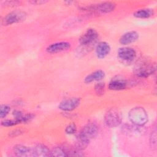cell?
Returning <instances> with one entry per match:
<instances>
[{"mask_svg":"<svg viewBox=\"0 0 157 157\" xmlns=\"http://www.w3.org/2000/svg\"><path fill=\"white\" fill-rule=\"evenodd\" d=\"M97 133L98 127L93 123H88L83 127L78 135V148L82 149L96 136Z\"/></svg>","mask_w":157,"mask_h":157,"instance_id":"1","label":"cell"},{"mask_svg":"<svg viewBox=\"0 0 157 157\" xmlns=\"http://www.w3.org/2000/svg\"><path fill=\"white\" fill-rule=\"evenodd\" d=\"M130 121L136 126H142L148 121V114L141 107H136L130 110L128 114Z\"/></svg>","mask_w":157,"mask_h":157,"instance_id":"2","label":"cell"},{"mask_svg":"<svg viewBox=\"0 0 157 157\" xmlns=\"http://www.w3.org/2000/svg\"><path fill=\"white\" fill-rule=\"evenodd\" d=\"M156 71L155 63L150 61H142L135 67V73L139 77H147Z\"/></svg>","mask_w":157,"mask_h":157,"instance_id":"3","label":"cell"},{"mask_svg":"<svg viewBox=\"0 0 157 157\" xmlns=\"http://www.w3.org/2000/svg\"><path fill=\"white\" fill-rule=\"evenodd\" d=\"M104 121L105 124L111 128L118 126L121 122L120 112L115 108L109 109L105 114Z\"/></svg>","mask_w":157,"mask_h":157,"instance_id":"4","label":"cell"},{"mask_svg":"<svg viewBox=\"0 0 157 157\" xmlns=\"http://www.w3.org/2000/svg\"><path fill=\"white\" fill-rule=\"evenodd\" d=\"M26 13L22 10H15L6 15L2 20L3 25H9L21 22L26 19Z\"/></svg>","mask_w":157,"mask_h":157,"instance_id":"5","label":"cell"},{"mask_svg":"<svg viewBox=\"0 0 157 157\" xmlns=\"http://www.w3.org/2000/svg\"><path fill=\"white\" fill-rule=\"evenodd\" d=\"M118 56L123 62L131 63L136 58V52L132 48L123 47L118 50Z\"/></svg>","mask_w":157,"mask_h":157,"instance_id":"6","label":"cell"},{"mask_svg":"<svg viewBox=\"0 0 157 157\" xmlns=\"http://www.w3.org/2000/svg\"><path fill=\"white\" fill-rule=\"evenodd\" d=\"M115 8V4L112 2H103L98 4H93L86 7V10L97 11L100 13H109L113 11Z\"/></svg>","mask_w":157,"mask_h":157,"instance_id":"7","label":"cell"},{"mask_svg":"<svg viewBox=\"0 0 157 157\" xmlns=\"http://www.w3.org/2000/svg\"><path fill=\"white\" fill-rule=\"evenodd\" d=\"M98 36V33L94 29L89 28L80 36L79 42L82 45H88L96 40Z\"/></svg>","mask_w":157,"mask_h":157,"instance_id":"8","label":"cell"},{"mask_svg":"<svg viewBox=\"0 0 157 157\" xmlns=\"http://www.w3.org/2000/svg\"><path fill=\"white\" fill-rule=\"evenodd\" d=\"M80 102L78 98H72L61 101L58 105V108L63 111H71L77 107Z\"/></svg>","mask_w":157,"mask_h":157,"instance_id":"9","label":"cell"},{"mask_svg":"<svg viewBox=\"0 0 157 157\" xmlns=\"http://www.w3.org/2000/svg\"><path fill=\"white\" fill-rule=\"evenodd\" d=\"M71 47V44L68 42H58L48 45L46 50L50 53H56L68 50Z\"/></svg>","mask_w":157,"mask_h":157,"instance_id":"10","label":"cell"},{"mask_svg":"<svg viewBox=\"0 0 157 157\" xmlns=\"http://www.w3.org/2000/svg\"><path fill=\"white\" fill-rule=\"evenodd\" d=\"M110 47L106 42H99L96 47V54L98 58H104L110 52Z\"/></svg>","mask_w":157,"mask_h":157,"instance_id":"11","label":"cell"},{"mask_svg":"<svg viewBox=\"0 0 157 157\" xmlns=\"http://www.w3.org/2000/svg\"><path fill=\"white\" fill-rule=\"evenodd\" d=\"M138 38L139 34L136 31H128L121 36L120 39V42L123 45H127L135 42Z\"/></svg>","mask_w":157,"mask_h":157,"instance_id":"12","label":"cell"},{"mask_svg":"<svg viewBox=\"0 0 157 157\" xmlns=\"http://www.w3.org/2000/svg\"><path fill=\"white\" fill-rule=\"evenodd\" d=\"M32 150V156L36 157H45L50 156V151L45 145L38 144L34 147Z\"/></svg>","mask_w":157,"mask_h":157,"instance_id":"13","label":"cell"},{"mask_svg":"<svg viewBox=\"0 0 157 157\" xmlns=\"http://www.w3.org/2000/svg\"><path fill=\"white\" fill-rule=\"evenodd\" d=\"M14 154L17 156L27 157L32 156V150L28 147L23 145H17L13 148Z\"/></svg>","mask_w":157,"mask_h":157,"instance_id":"14","label":"cell"},{"mask_svg":"<svg viewBox=\"0 0 157 157\" xmlns=\"http://www.w3.org/2000/svg\"><path fill=\"white\" fill-rule=\"evenodd\" d=\"M105 77V73L102 70L96 71L88 75L85 78V82L86 83H90L94 81H99Z\"/></svg>","mask_w":157,"mask_h":157,"instance_id":"15","label":"cell"},{"mask_svg":"<svg viewBox=\"0 0 157 157\" xmlns=\"http://www.w3.org/2000/svg\"><path fill=\"white\" fill-rule=\"evenodd\" d=\"M126 82L123 79H113L109 84V88L111 90H121L126 87Z\"/></svg>","mask_w":157,"mask_h":157,"instance_id":"16","label":"cell"},{"mask_svg":"<svg viewBox=\"0 0 157 157\" xmlns=\"http://www.w3.org/2000/svg\"><path fill=\"white\" fill-rule=\"evenodd\" d=\"M153 12L151 9H143L136 11L134 13V16L137 18H146L153 15Z\"/></svg>","mask_w":157,"mask_h":157,"instance_id":"17","label":"cell"},{"mask_svg":"<svg viewBox=\"0 0 157 157\" xmlns=\"http://www.w3.org/2000/svg\"><path fill=\"white\" fill-rule=\"evenodd\" d=\"M52 156H67V151L61 147H55L50 151Z\"/></svg>","mask_w":157,"mask_h":157,"instance_id":"18","label":"cell"},{"mask_svg":"<svg viewBox=\"0 0 157 157\" xmlns=\"http://www.w3.org/2000/svg\"><path fill=\"white\" fill-rule=\"evenodd\" d=\"M95 93L98 95H102L105 91V84L103 82H98L94 86Z\"/></svg>","mask_w":157,"mask_h":157,"instance_id":"19","label":"cell"},{"mask_svg":"<svg viewBox=\"0 0 157 157\" xmlns=\"http://www.w3.org/2000/svg\"><path fill=\"white\" fill-rule=\"evenodd\" d=\"M10 110V108L9 105H5V104L1 105L0 108V117L1 118H4L9 113Z\"/></svg>","mask_w":157,"mask_h":157,"instance_id":"20","label":"cell"},{"mask_svg":"<svg viewBox=\"0 0 157 157\" xmlns=\"http://www.w3.org/2000/svg\"><path fill=\"white\" fill-rule=\"evenodd\" d=\"M19 121L16 118L13 120H5L2 121L1 124L4 126H12L13 125H16L17 124H19Z\"/></svg>","mask_w":157,"mask_h":157,"instance_id":"21","label":"cell"},{"mask_svg":"<svg viewBox=\"0 0 157 157\" xmlns=\"http://www.w3.org/2000/svg\"><path fill=\"white\" fill-rule=\"evenodd\" d=\"M77 131V127L74 123H72L66 126L65 129V131L67 134H74Z\"/></svg>","mask_w":157,"mask_h":157,"instance_id":"22","label":"cell"},{"mask_svg":"<svg viewBox=\"0 0 157 157\" xmlns=\"http://www.w3.org/2000/svg\"><path fill=\"white\" fill-rule=\"evenodd\" d=\"M150 142L151 144V146L153 147H156V131L155 129L154 131L151 132V136L150 138Z\"/></svg>","mask_w":157,"mask_h":157,"instance_id":"23","label":"cell"},{"mask_svg":"<svg viewBox=\"0 0 157 157\" xmlns=\"http://www.w3.org/2000/svg\"><path fill=\"white\" fill-rule=\"evenodd\" d=\"M21 132H23V131L21 130V129H20V130H14L13 131H12L11 132H10V134H12L10 136H15V134H17V135H19V134H20Z\"/></svg>","mask_w":157,"mask_h":157,"instance_id":"24","label":"cell"},{"mask_svg":"<svg viewBox=\"0 0 157 157\" xmlns=\"http://www.w3.org/2000/svg\"><path fill=\"white\" fill-rule=\"evenodd\" d=\"M47 1H30L31 3H33V4H42L44 3H45Z\"/></svg>","mask_w":157,"mask_h":157,"instance_id":"25","label":"cell"}]
</instances>
